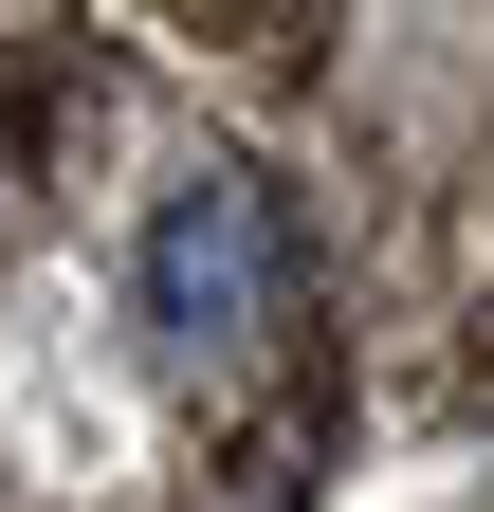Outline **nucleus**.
Returning a JSON list of instances; mask_svg holds the SVG:
<instances>
[{
	"label": "nucleus",
	"instance_id": "1",
	"mask_svg": "<svg viewBox=\"0 0 494 512\" xmlns=\"http://www.w3.org/2000/svg\"><path fill=\"white\" fill-rule=\"evenodd\" d=\"M147 330L202 366V348H257L275 311H293V220H275V183L257 165H183L165 202H147Z\"/></svg>",
	"mask_w": 494,
	"mask_h": 512
}]
</instances>
